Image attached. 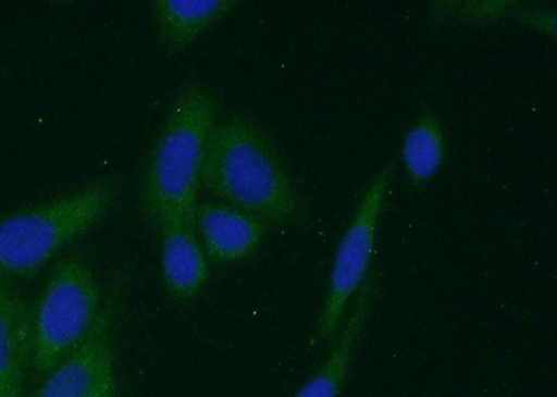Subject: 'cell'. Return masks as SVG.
Wrapping results in <instances>:
<instances>
[{
    "mask_svg": "<svg viewBox=\"0 0 557 397\" xmlns=\"http://www.w3.org/2000/svg\"><path fill=\"white\" fill-rule=\"evenodd\" d=\"M445 8L437 9L436 18L442 22L456 24H465V26H481V24H490L496 20L509 16L511 12H516V3L511 2H470V3H453L449 8L446 3Z\"/></svg>",
    "mask_w": 557,
    "mask_h": 397,
    "instance_id": "cell-13",
    "label": "cell"
},
{
    "mask_svg": "<svg viewBox=\"0 0 557 397\" xmlns=\"http://www.w3.org/2000/svg\"><path fill=\"white\" fill-rule=\"evenodd\" d=\"M201 186L226 206L267 223L293 225L301 218L300 193L275 142L242 113L213 128Z\"/></svg>",
    "mask_w": 557,
    "mask_h": 397,
    "instance_id": "cell-1",
    "label": "cell"
},
{
    "mask_svg": "<svg viewBox=\"0 0 557 397\" xmlns=\"http://www.w3.org/2000/svg\"><path fill=\"white\" fill-rule=\"evenodd\" d=\"M103 307L98 282L78 257L64 258L33 310L32 364L47 376L91 334Z\"/></svg>",
    "mask_w": 557,
    "mask_h": 397,
    "instance_id": "cell-4",
    "label": "cell"
},
{
    "mask_svg": "<svg viewBox=\"0 0 557 397\" xmlns=\"http://www.w3.org/2000/svg\"><path fill=\"white\" fill-rule=\"evenodd\" d=\"M196 229L203 251L216 264H235L251 257L261 246L268 223L226 203H197Z\"/></svg>",
    "mask_w": 557,
    "mask_h": 397,
    "instance_id": "cell-7",
    "label": "cell"
},
{
    "mask_svg": "<svg viewBox=\"0 0 557 397\" xmlns=\"http://www.w3.org/2000/svg\"><path fill=\"white\" fill-rule=\"evenodd\" d=\"M236 0H156L149 3L163 51L176 54L190 47L236 9Z\"/></svg>",
    "mask_w": 557,
    "mask_h": 397,
    "instance_id": "cell-11",
    "label": "cell"
},
{
    "mask_svg": "<svg viewBox=\"0 0 557 397\" xmlns=\"http://www.w3.org/2000/svg\"><path fill=\"white\" fill-rule=\"evenodd\" d=\"M516 17L521 20L527 26L539 29L555 38L556 36V13L555 10L517 8Z\"/></svg>",
    "mask_w": 557,
    "mask_h": 397,
    "instance_id": "cell-14",
    "label": "cell"
},
{
    "mask_svg": "<svg viewBox=\"0 0 557 397\" xmlns=\"http://www.w3.org/2000/svg\"><path fill=\"white\" fill-rule=\"evenodd\" d=\"M401 157L412 187L425 186L440 172L446 158V140L434 112L422 113L412 124L403 141Z\"/></svg>",
    "mask_w": 557,
    "mask_h": 397,
    "instance_id": "cell-12",
    "label": "cell"
},
{
    "mask_svg": "<svg viewBox=\"0 0 557 397\" xmlns=\"http://www.w3.org/2000/svg\"><path fill=\"white\" fill-rule=\"evenodd\" d=\"M162 280L169 295L178 301L194 299L208 280V257L197 238L193 216L174 218L163 223Z\"/></svg>",
    "mask_w": 557,
    "mask_h": 397,
    "instance_id": "cell-10",
    "label": "cell"
},
{
    "mask_svg": "<svg viewBox=\"0 0 557 397\" xmlns=\"http://www.w3.org/2000/svg\"><path fill=\"white\" fill-rule=\"evenodd\" d=\"M116 318L114 301L104 302L97 324L86 340L45 376L32 397H91L104 372L114 367L112 331Z\"/></svg>",
    "mask_w": 557,
    "mask_h": 397,
    "instance_id": "cell-6",
    "label": "cell"
},
{
    "mask_svg": "<svg viewBox=\"0 0 557 397\" xmlns=\"http://www.w3.org/2000/svg\"><path fill=\"white\" fill-rule=\"evenodd\" d=\"M91 397H121L117 392L116 376H114V367L104 372L98 388Z\"/></svg>",
    "mask_w": 557,
    "mask_h": 397,
    "instance_id": "cell-15",
    "label": "cell"
},
{
    "mask_svg": "<svg viewBox=\"0 0 557 397\" xmlns=\"http://www.w3.org/2000/svg\"><path fill=\"white\" fill-rule=\"evenodd\" d=\"M33 356V310L7 277L0 276V396L24 397Z\"/></svg>",
    "mask_w": 557,
    "mask_h": 397,
    "instance_id": "cell-9",
    "label": "cell"
},
{
    "mask_svg": "<svg viewBox=\"0 0 557 397\" xmlns=\"http://www.w3.org/2000/svg\"><path fill=\"white\" fill-rule=\"evenodd\" d=\"M393 171L395 166L389 163L377 173L362 196L360 206L337 247L326 299L318 318V340H331L339 332L348 306L370 275L372 257L375 255L377 223L389 191Z\"/></svg>",
    "mask_w": 557,
    "mask_h": 397,
    "instance_id": "cell-5",
    "label": "cell"
},
{
    "mask_svg": "<svg viewBox=\"0 0 557 397\" xmlns=\"http://www.w3.org/2000/svg\"><path fill=\"white\" fill-rule=\"evenodd\" d=\"M381 281L376 271L370 272L364 285L357 293L355 305L345 326L337 336L331 355L320 370L296 392L293 397H339L345 388L348 372L355 360L358 344L380 295Z\"/></svg>",
    "mask_w": 557,
    "mask_h": 397,
    "instance_id": "cell-8",
    "label": "cell"
},
{
    "mask_svg": "<svg viewBox=\"0 0 557 397\" xmlns=\"http://www.w3.org/2000/svg\"><path fill=\"white\" fill-rule=\"evenodd\" d=\"M0 397H2V396H0Z\"/></svg>",
    "mask_w": 557,
    "mask_h": 397,
    "instance_id": "cell-16",
    "label": "cell"
},
{
    "mask_svg": "<svg viewBox=\"0 0 557 397\" xmlns=\"http://www.w3.org/2000/svg\"><path fill=\"white\" fill-rule=\"evenodd\" d=\"M119 191L116 178H104L0 220V276L28 280L37 275L59 251L102 220Z\"/></svg>",
    "mask_w": 557,
    "mask_h": 397,
    "instance_id": "cell-3",
    "label": "cell"
},
{
    "mask_svg": "<svg viewBox=\"0 0 557 397\" xmlns=\"http://www.w3.org/2000/svg\"><path fill=\"white\" fill-rule=\"evenodd\" d=\"M216 124L218 103L211 89L188 79L173 99L144 177V210L158 229L174 218L194 215L208 141Z\"/></svg>",
    "mask_w": 557,
    "mask_h": 397,
    "instance_id": "cell-2",
    "label": "cell"
}]
</instances>
